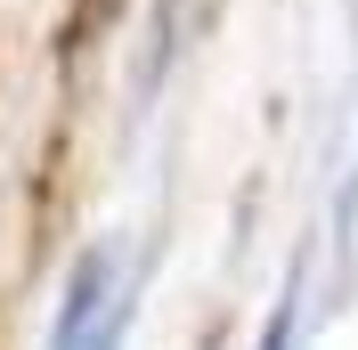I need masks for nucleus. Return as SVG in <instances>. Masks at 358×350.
I'll list each match as a JSON object with an SVG mask.
<instances>
[{"instance_id":"2","label":"nucleus","mask_w":358,"mask_h":350,"mask_svg":"<svg viewBox=\"0 0 358 350\" xmlns=\"http://www.w3.org/2000/svg\"><path fill=\"white\" fill-rule=\"evenodd\" d=\"M261 350H285V309L268 318V334H261Z\"/></svg>"},{"instance_id":"1","label":"nucleus","mask_w":358,"mask_h":350,"mask_svg":"<svg viewBox=\"0 0 358 350\" xmlns=\"http://www.w3.org/2000/svg\"><path fill=\"white\" fill-rule=\"evenodd\" d=\"M114 342H122V269L114 253H82L57 302V326H49V350H114Z\"/></svg>"}]
</instances>
